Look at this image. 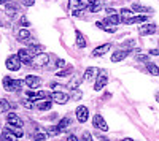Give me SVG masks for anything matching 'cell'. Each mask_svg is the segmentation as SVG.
<instances>
[{
	"mask_svg": "<svg viewBox=\"0 0 159 141\" xmlns=\"http://www.w3.org/2000/svg\"><path fill=\"white\" fill-rule=\"evenodd\" d=\"M5 65H7V68H8L10 71H18V70L21 68V65H22V62H21V59H19L18 54H13V56H10V57L7 59Z\"/></svg>",
	"mask_w": 159,
	"mask_h": 141,
	"instance_id": "6da1fadb",
	"label": "cell"
},
{
	"mask_svg": "<svg viewBox=\"0 0 159 141\" xmlns=\"http://www.w3.org/2000/svg\"><path fill=\"white\" fill-rule=\"evenodd\" d=\"M107 83H108V75H107V71L105 70H100L99 71V75H97V78H96V84H94V91H102V89L107 86Z\"/></svg>",
	"mask_w": 159,
	"mask_h": 141,
	"instance_id": "7a4b0ae2",
	"label": "cell"
},
{
	"mask_svg": "<svg viewBox=\"0 0 159 141\" xmlns=\"http://www.w3.org/2000/svg\"><path fill=\"white\" fill-rule=\"evenodd\" d=\"M51 100L57 105H65L70 100V95L62 92V91H56V92H51Z\"/></svg>",
	"mask_w": 159,
	"mask_h": 141,
	"instance_id": "3957f363",
	"label": "cell"
},
{
	"mask_svg": "<svg viewBox=\"0 0 159 141\" xmlns=\"http://www.w3.org/2000/svg\"><path fill=\"white\" fill-rule=\"evenodd\" d=\"M48 60H49V56L48 54L40 53V54H37V56L32 57V65L35 68H42V67H45L46 63H48Z\"/></svg>",
	"mask_w": 159,
	"mask_h": 141,
	"instance_id": "277c9868",
	"label": "cell"
},
{
	"mask_svg": "<svg viewBox=\"0 0 159 141\" xmlns=\"http://www.w3.org/2000/svg\"><path fill=\"white\" fill-rule=\"evenodd\" d=\"M24 84L34 91V89L42 86V79H40L38 76H35V75H27V76H25V79H24Z\"/></svg>",
	"mask_w": 159,
	"mask_h": 141,
	"instance_id": "5b68a950",
	"label": "cell"
},
{
	"mask_svg": "<svg viewBox=\"0 0 159 141\" xmlns=\"http://www.w3.org/2000/svg\"><path fill=\"white\" fill-rule=\"evenodd\" d=\"M75 116H76V119H78V122H81V124H84L88 119H89V109L86 108V106H78L76 109H75Z\"/></svg>",
	"mask_w": 159,
	"mask_h": 141,
	"instance_id": "8992f818",
	"label": "cell"
},
{
	"mask_svg": "<svg viewBox=\"0 0 159 141\" xmlns=\"http://www.w3.org/2000/svg\"><path fill=\"white\" fill-rule=\"evenodd\" d=\"M92 125H94L96 129L102 130V132H108V124L105 122V119L100 116V114H96V116L92 118Z\"/></svg>",
	"mask_w": 159,
	"mask_h": 141,
	"instance_id": "52a82bcc",
	"label": "cell"
},
{
	"mask_svg": "<svg viewBox=\"0 0 159 141\" xmlns=\"http://www.w3.org/2000/svg\"><path fill=\"white\" fill-rule=\"evenodd\" d=\"M30 36H32V35H30V32H29L27 29H21V30L18 32V35H16L18 41L25 43V45H32V43H34V40H32Z\"/></svg>",
	"mask_w": 159,
	"mask_h": 141,
	"instance_id": "ba28073f",
	"label": "cell"
},
{
	"mask_svg": "<svg viewBox=\"0 0 159 141\" xmlns=\"http://www.w3.org/2000/svg\"><path fill=\"white\" fill-rule=\"evenodd\" d=\"M7 122H8V125H11V127H22V121H21V118L18 116L16 113H8L7 114Z\"/></svg>",
	"mask_w": 159,
	"mask_h": 141,
	"instance_id": "9c48e42d",
	"label": "cell"
},
{
	"mask_svg": "<svg viewBox=\"0 0 159 141\" xmlns=\"http://www.w3.org/2000/svg\"><path fill=\"white\" fill-rule=\"evenodd\" d=\"M130 54V49H118L111 54V62H121Z\"/></svg>",
	"mask_w": 159,
	"mask_h": 141,
	"instance_id": "30bf717a",
	"label": "cell"
},
{
	"mask_svg": "<svg viewBox=\"0 0 159 141\" xmlns=\"http://www.w3.org/2000/svg\"><path fill=\"white\" fill-rule=\"evenodd\" d=\"M110 48H111V45H110V43L100 45V46H97L94 51H92L91 56H92V57H100V56H103V54H107L108 51H110Z\"/></svg>",
	"mask_w": 159,
	"mask_h": 141,
	"instance_id": "8fae6325",
	"label": "cell"
},
{
	"mask_svg": "<svg viewBox=\"0 0 159 141\" xmlns=\"http://www.w3.org/2000/svg\"><path fill=\"white\" fill-rule=\"evenodd\" d=\"M156 32V24H143L142 27L139 29V33L142 36H148V35H153Z\"/></svg>",
	"mask_w": 159,
	"mask_h": 141,
	"instance_id": "7c38bea8",
	"label": "cell"
},
{
	"mask_svg": "<svg viewBox=\"0 0 159 141\" xmlns=\"http://www.w3.org/2000/svg\"><path fill=\"white\" fill-rule=\"evenodd\" d=\"M18 56L24 65H32V54L29 53V49H19Z\"/></svg>",
	"mask_w": 159,
	"mask_h": 141,
	"instance_id": "4fadbf2b",
	"label": "cell"
},
{
	"mask_svg": "<svg viewBox=\"0 0 159 141\" xmlns=\"http://www.w3.org/2000/svg\"><path fill=\"white\" fill-rule=\"evenodd\" d=\"M99 71H100V70H97V68H94V67H88V68H86V71H84L83 79H84V81H92L94 78H97Z\"/></svg>",
	"mask_w": 159,
	"mask_h": 141,
	"instance_id": "5bb4252c",
	"label": "cell"
},
{
	"mask_svg": "<svg viewBox=\"0 0 159 141\" xmlns=\"http://www.w3.org/2000/svg\"><path fill=\"white\" fill-rule=\"evenodd\" d=\"M51 106H52L51 100H38V101H35V108L40 109V111H48V109H51Z\"/></svg>",
	"mask_w": 159,
	"mask_h": 141,
	"instance_id": "9a60e30c",
	"label": "cell"
},
{
	"mask_svg": "<svg viewBox=\"0 0 159 141\" xmlns=\"http://www.w3.org/2000/svg\"><path fill=\"white\" fill-rule=\"evenodd\" d=\"M5 15L10 18V19H13V18H16L18 15H19V10L15 6V5H11L10 2L7 3V8H5Z\"/></svg>",
	"mask_w": 159,
	"mask_h": 141,
	"instance_id": "2e32d148",
	"label": "cell"
},
{
	"mask_svg": "<svg viewBox=\"0 0 159 141\" xmlns=\"http://www.w3.org/2000/svg\"><path fill=\"white\" fill-rule=\"evenodd\" d=\"M103 22L107 25H118L119 22H121V16H119L118 13H116V15H108L107 18L103 19Z\"/></svg>",
	"mask_w": 159,
	"mask_h": 141,
	"instance_id": "e0dca14e",
	"label": "cell"
},
{
	"mask_svg": "<svg viewBox=\"0 0 159 141\" xmlns=\"http://www.w3.org/2000/svg\"><path fill=\"white\" fill-rule=\"evenodd\" d=\"M0 139L2 141H18V136L11 132V129H5L2 136H0Z\"/></svg>",
	"mask_w": 159,
	"mask_h": 141,
	"instance_id": "ac0fdd59",
	"label": "cell"
},
{
	"mask_svg": "<svg viewBox=\"0 0 159 141\" xmlns=\"http://www.w3.org/2000/svg\"><path fill=\"white\" fill-rule=\"evenodd\" d=\"M29 53L32 54V57L34 56H37V54H40V53H45V46H42V45H37V43H32V45H29Z\"/></svg>",
	"mask_w": 159,
	"mask_h": 141,
	"instance_id": "d6986e66",
	"label": "cell"
},
{
	"mask_svg": "<svg viewBox=\"0 0 159 141\" xmlns=\"http://www.w3.org/2000/svg\"><path fill=\"white\" fill-rule=\"evenodd\" d=\"M75 33H76V48H80V49H84V48H86V45H88V41H86L84 35H83L81 32H80V30H76Z\"/></svg>",
	"mask_w": 159,
	"mask_h": 141,
	"instance_id": "ffe728a7",
	"label": "cell"
},
{
	"mask_svg": "<svg viewBox=\"0 0 159 141\" xmlns=\"http://www.w3.org/2000/svg\"><path fill=\"white\" fill-rule=\"evenodd\" d=\"M147 21H148V16L142 15V16H134V18H130V19H126L123 22L124 24H142V22H147Z\"/></svg>",
	"mask_w": 159,
	"mask_h": 141,
	"instance_id": "44dd1931",
	"label": "cell"
},
{
	"mask_svg": "<svg viewBox=\"0 0 159 141\" xmlns=\"http://www.w3.org/2000/svg\"><path fill=\"white\" fill-rule=\"evenodd\" d=\"M69 8L72 10V11H75V10H84V8H88L81 0H70L69 2Z\"/></svg>",
	"mask_w": 159,
	"mask_h": 141,
	"instance_id": "7402d4cb",
	"label": "cell"
},
{
	"mask_svg": "<svg viewBox=\"0 0 159 141\" xmlns=\"http://www.w3.org/2000/svg\"><path fill=\"white\" fill-rule=\"evenodd\" d=\"M81 81H83V78L76 75V76H73V78L70 79V83H69V86H67V87L70 89V91H73V89H78V86L81 84Z\"/></svg>",
	"mask_w": 159,
	"mask_h": 141,
	"instance_id": "603a6c76",
	"label": "cell"
},
{
	"mask_svg": "<svg viewBox=\"0 0 159 141\" xmlns=\"http://www.w3.org/2000/svg\"><path fill=\"white\" fill-rule=\"evenodd\" d=\"M119 16H121V22H123V21H126V19L134 18V11L129 10V8H121V11H119Z\"/></svg>",
	"mask_w": 159,
	"mask_h": 141,
	"instance_id": "cb8c5ba5",
	"label": "cell"
},
{
	"mask_svg": "<svg viewBox=\"0 0 159 141\" xmlns=\"http://www.w3.org/2000/svg\"><path fill=\"white\" fill-rule=\"evenodd\" d=\"M132 11H137V13H153V8L143 6L140 3H132Z\"/></svg>",
	"mask_w": 159,
	"mask_h": 141,
	"instance_id": "d4e9b609",
	"label": "cell"
},
{
	"mask_svg": "<svg viewBox=\"0 0 159 141\" xmlns=\"http://www.w3.org/2000/svg\"><path fill=\"white\" fill-rule=\"evenodd\" d=\"M88 10L91 13H99L102 10V5H100V2H97V0H91L89 5H88Z\"/></svg>",
	"mask_w": 159,
	"mask_h": 141,
	"instance_id": "484cf974",
	"label": "cell"
},
{
	"mask_svg": "<svg viewBox=\"0 0 159 141\" xmlns=\"http://www.w3.org/2000/svg\"><path fill=\"white\" fill-rule=\"evenodd\" d=\"M13 83H15V79L10 78V76H5L3 81H2V84H3V89H5V91L13 92Z\"/></svg>",
	"mask_w": 159,
	"mask_h": 141,
	"instance_id": "4316f807",
	"label": "cell"
},
{
	"mask_svg": "<svg viewBox=\"0 0 159 141\" xmlns=\"http://www.w3.org/2000/svg\"><path fill=\"white\" fill-rule=\"evenodd\" d=\"M72 73H73V67H72V65H67L64 70H59L56 75L59 76V78H65V76H70Z\"/></svg>",
	"mask_w": 159,
	"mask_h": 141,
	"instance_id": "83f0119b",
	"label": "cell"
},
{
	"mask_svg": "<svg viewBox=\"0 0 159 141\" xmlns=\"http://www.w3.org/2000/svg\"><path fill=\"white\" fill-rule=\"evenodd\" d=\"M69 125H72V119H70L69 116H67V118H62V119L59 121V124H57V127H59V129H61L62 132H64L65 129H67Z\"/></svg>",
	"mask_w": 159,
	"mask_h": 141,
	"instance_id": "f1b7e54d",
	"label": "cell"
},
{
	"mask_svg": "<svg viewBox=\"0 0 159 141\" xmlns=\"http://www.w3.org/2000/svg\"><path fill=\"white\" fill-rule=\"evenodd\" d=\"M147 70L150 71V75H153V76H159V67L156 65V63L148 62V63H147Z\"/></svg>",
	"mask_w": 159,
	"mask_h": 141,
	"instance_id": "f546056e",
	"label": "cell"
},
{
	"mask_svg": "<svg viewBox=\"0 0 159 141\" xmlns=\"http://www.w3.org/2000/svg\"><path fill=\"white\" fill-rule=\"evenodd\" d=\"M8 109H11V103L5 98H0V114L2 113H7Z\"/></svg>",
	"mask_w": 159,
	"mask_h": 141,
	"instance_id": "4dcf8cb0",
	"label": "cell"
},
{
	"mask_svg": "<svg viewBox=\"0 0 159 141\" xmlns=\"http://www.w3.org/2000/svg\"><path fill=\"white\" fill-rule=\"evenodd\" d=\"M83 97V94H81V91H78V89H73V91H70V100H80Z\"/></svg>",
	"mask_w": 159,
	"mask_h": 141,
	"instance_id": "1f68e13d",
	"label": "cell"
},
{
	"mask_svg": "<svg viewBox=\"0 0 159 141\" xmlns=\"http://www.w3.org/2000/svg\"><path fill=\"white\" fill-rule=\"evenodd\" d=\"M61 132H62V130L59 129V127H57V125H54V127H49L46 133H48V136H56V135H59Z\"/></svg>",
	"mask_w": 159,
	"mask_h": 141,
	"instance_id": "d6a6232c",
	"label": "cell"
},
{
	"mask_svg": "<svg viewBox=\"0 0 159 141\" xmlns=\"http://www.w3.org/2000/svg\"><path fill=\"white\" fill-rule=\"evenodd\" d=\"M48 138V133L46 132H37L34 135V141H45Z\"/></svg>",
	"mask_w": 159,
	"mask_h": 141,
	"instance_id": "836d02e7",
	"label": "cell"
},
{
	"mask_svg": "<svg viewBox=\"0 0 159 141\" xmlns=\"http://www.w3.org/2000/svg\"><path fill=\"white\" fill-rule=\"evenodd\" d=\"M21 103H22L25 108H27V109H32V108H35V101H34V100H30V98H24V100L21 101Z\"/></svg>",
	"mask_w": 159,
	"mask_h": 141,
	"instance_id": "e575fe53",
	"label": "cell"
},
{
	"mask_svg": "<svg viewBox=\"0 0 159 141\" xmlns=\"http://www.w3.org/2000/svg\"><path fill=\"white\" fill-rule=\"evenodd\" d=\"M135 59H137L139 62H145V63H148V62H150V57H148L147 54H137Z\"/></svg>",
	"mask_w": 159,
	"mask_h": 141,
	"instance_id": "d590c367",
	"label": "cell"
},
{
	"mask_svg": "<svg viewBox=\"0 0 159 141\" xmlns=\"http://www.w3.org/2000/svg\"><path fill=\"white\" fill-rule=\"evenodd\" d=\"M19 24L22 25V27H29V25H30V22H29V19H27V18H25V16H21V18H19Z\"/></svg>",
	"mask_w": 159,
	"mask_h": 141,
	"instance_id": "8d00e7d4",
	"label": "cell"
},
{
	"mask_svg": "<svg viewBox=\"0 0 159 141\" xmlns=\"http://www.w3.org/2000/svg\"><path fill=\"white\" fill-rule=\"evenodd\" d=\"M80 141H92V136H91V133L89 132H83V135H81V139Z\"/></svg>",
	"mask_w": 159,
	"mask_h": 141,
	"instance_id": "74e56055",
	"label": "cell"
},
{
	"mask_svg": "<svg viewBox=\"0 0 159 141\" xmlns=\"http://www.w3.org/2000/svg\"><path fill=\"white\" fill-rule=\"evenodd\" d=\"M21 3H22L24 6H32V5L35 3V0H21Z\"/></svg>",
	"mask_w": 159,
	"mask_h": 141,
	"instance_id": "f35d334b",
	"label": "cell"
},
{
	"mask_svg": "<svg viewBox=\"0 0 159 141\" xmlns=\"http://www.w3.org/2000/svg\"><path fill=\"white\" fill-rule=\"evenodd\" d=\"M56 67H57V68L65 67V60H64V59H57V60H56Z\"/></svg>",
	"mask_w": 159,
	"mask_h": 141,
	"instance_id": "ab89813d",
	"label": "cell"
},
{
	"mask_svg": "<svg viewBox=\"0 0 159 141\" xmlns=\"http://www.w3.org/2000/svg\"><path fill=\"white\" fill-rule=\"evenodd\" d=\"M49 86H51L52 89H54V92H56V91H62V86H61V84H57V83H51Z\"/></svg>",
	"mask_w": 159,
	"mask_h": 141,
	"instance_id": "60d3db41",
	"label": "cell"
},
{
	"mask_svg": "<svg viewBox=\"0 0 159 141\" xmlns=\"http://www.w3.org/2000/svg\"><path fill=\"white\" fill-rule=\"evenodd\" d=\"M73 16L81 18V16H83V10H75V11H73Z\"/></svg>",
	"mask_w": 159,
	"mask_h": 141,
	"instance_id": "b9f144b4",
	"label": "cell"
},
{
	"mask_svg": "<svg viewBox=\"0 0 159 141\" xmlns=\"http://www.w3.org/2000/svg\"><path fill=\"white\" fill-rule=\"evenodd\" d=\"M126 48H130V46H135V41L134 40H129V41H126V45H124Z\"/></svg>",
	"mask_w": 159,
	"mask_h": 141,
	"instance_id": "7bdbcfd3",
	"label": "cell"
},
{
	"mask_svg": "<svg viewBox=\"0 0 159 141\" xmlns=\"http://www.w3.org/2000/svg\"><path fill=\"white\" fill-rule=\"evenodd\" d=\"M105 11H107V16H108V15H116V11H115L113 8H107Z\"/></svg>",
	"mask_w": 159,
	"mask_h": 141,
	"instance_id": "ee69618b",
	"label": "cell"
},
{
	"mask_svg": "<svg viewBox=\"0 0 159 141\" xmlns=\"http://www.w3.org/2000/svg\"><path fill=\"white\" fill-rule=\"evenodd\" d=\"M150 54L151 56H159V49H150Z\"/></svg>",
	"mask_w": 159,
	"mask_h": 141,
	"instance_id": "f6af8a7d",
	"label": "cell"
},
{
	"mask_svg": "<svg viewBox=\"0 0 159 141\" xmlns=\"http://www.w3.org/2000/svg\"><path fill=\"white\" fill-rule=\"evenodd\" d=\"M65 141H78V139H76V136H75V135H69Z\"/></svg>",
	"mask_w": 159,
	"mask_h": 141,
	"instance_id": "bcb514c9",
	"label": "cell"
},
{
	"mask_svg": "<svg viewBox=\"0 0 159 141\" xmlns=\"http://www.w3.org/2000/svg\"><path fill=\"white\" fill-rule=\"evenodd\" d=\"M99 141H110V139L105 138V136H99Z\"/></svg>",
	"mask_w": 159,
	"mask_h": 141,
	"instance_id": "7dc6e473",
	"label": "cell"
},
{
	"mask_svg": "<svg viewBox=\"0 0 159 141\" xmlns=\"http://www.w3.org/2000/svg\"><path fill=\"white\" fill-rule=\"evenodd\" d=\"M8 3V0H0V5H7Z\"/></svg>",
	"mask_w": 159,
	"mask_h": 141,
	"instance_id": "c3c4849f",
	"label": "cell"
},
{
	"mask_svg": "<svg viewBox=\"0 0 159 141\" xmlns=\"http://www.w3.org/2000/svg\"><path fill=\"white\" fill-rule=\"evenodd\" d=\"M121 141H134V139H132V138H123Z\"/></svg>",
	"mask_w": 159,
	"mask_h": 141,
	"instance_id": "681fc988",
	"label": "cell"
},
{
	"mask_svg": "<svg viewBox=\"0 0 159 141\" xmlns=\"http://www.w3.org/2000/svg\"><path fill=\"white\" fill-rule=\"evenodd\" d=\"M156 100H157V101H159V94H156Z\"/></svg>",
	"mask_w": 159,
	"mask_h": 141,
	"instance_id": "f907efd6",
	"label": "cell"
}]
</instances>
